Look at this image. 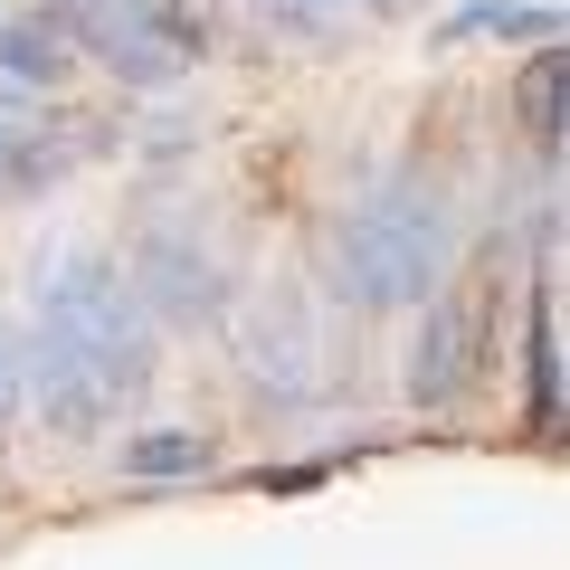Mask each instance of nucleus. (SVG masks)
I'll use <instances>...</instances> for the list:
<instances>
[{
    "label": "nucleus",
    "instance_id": "obj_8",
    "mask_svg": "<svg viewBox=\"0 0 570 570\" xmlns=\"http://www.w3.org/2000/svg\"><path fill=\"white\" fill-rule=\"evenodd\" d=\"M209 466H219V448L200 428H142V438H124V475L134 485H181V475H209Z\"/></svg>",
    "mask_w": 570,
    "mask_h": 570
},
{
    "label": "nucleus",
    "instance_id": "obj_6",
    "mask_svg": "<svg viewBox=\"0 0 570 570\" xmlns=\"http://www.w3.org/2000/svg\"><path fill=\"white\" fill-rule=\"evenodd\" d=\"M466 371H475V324H466V305H438L419 324V343H409V400H456L466 390Z\"/></svg>",
    "mask_w": 570,
    "mask_h": 570
},
{
    "label": "nucleus",
    "instance_id": "obj_7",
    "mask_svg": "<svg viewBox=\"0 0 570 570\" xmlns=\"http://www.w3.org/2000/svg\"><path fill=\"white\" fill-rule=\"evenodd\" d=\"M67 67H77L67 20H48V10H29V20H0V77H10V86H58Z\"/></svg>",
    "mask_w": 570,
    "mask_h": 570
},
{
    "label": "nucleus",
    "instance_id": "obj_5",
    "mask_svg": "<svg viewBox=\"0 0 570 570\" xmlns=\"http://www.w3.org/2000/svg\"><path fill=\"white\" fill-rule=\"evenodd\" d=\"M238 352L257 371V390H276V400H305L314 390V324H305L295 295H257V314L238 324Z\"/></svg>",
    "mask_w": 570,
    "mask_h": 570
},
{
    "label": "nucleus",
    "instance_id": "obj_3",
    "mask_svg": "<svg viewBox=\"0 0 570 570\" xmlns=\"http://www.w3.org/2000/svg\"><path fill=\"white\" fill-rule=\"evenodd\" d=\"M77 48H96L124 86H171L200 58V10H181V0H96L77 20Z\"/></svg>",
    "mask_w": 570,
    "mask_h": 570
},
{
    "label": "nucleus",
    "instance_id": "obj_4",
    "mask_svg": "<svg viewBox=\"0 0 570 570\" xmlns=\"http://www.w3.org/2000/svg\"><path fill=\"white\" fill-rule=\"evenodd\" d=\"M134 295L163 305L171 324H209V314H219V266H209V247H190L181 228H153V238L134 247Z\"/></svg>",
    "mask_w": 570,
    "mask_h": 570
},
{
    "label": "nucleus",
    "instance_id": "obj_1",
    "mask_svg": "<svg viewBox=\"0 0 570 570\" xmlns=\"http://www.w3.org/2000/svg\"><path fill=\"white\" fill-rule=\"evenodd\" d=\"M448 200L428 181H390L371 190L362 209H343V228H333L324 247V276L343 305L362 314H390V305H428L438 295V276H448Z\"/></svg>",
    "mask_w": 570,
    "mask_h": 570
},
{
    "label": "nucleus",
    "instance_id": "obj_9",
    "mask_svg": "<svg viewBox=\"0 0 570 570\" xmlns=\"http://www.w3.org/2000/svg\"><path fill=\"white\" fill-rule=\"evenodd\" d=\"M523 124H532V142H561V58H551V39H542V58L523 67Z\"/></svg>",
    "mask_w": 570,
    "mask_h": 570
},
{
    "label": "nucleus",
    "instance_id": "obj_10",
    "mask_svg": "<svg viewBox=\"0 0 570 570\" xmlns=\"http://www.w3.org/2000/svg\"><path fill=\"white\" fill-rule=\"evenodd\" d=\"M29 400V333L20 324H0V419Z\"/></svg>",
    "mask_w": 570,
    "mask_h": 570
},
{
    "label": "nucleus",
    "instance_id": "obj_2",
    "mask_svg": "<svg viewBox=\"0 0 570 570\" xmlns=\"http://www.w3.org/2000/svg\"><path fill=\"white\" fill-rule=\"evenodd\" d=\"M29 343H48V352H67V362H86L105 390H115V400H134V390L153 381V324H142V295H134V276H124L105 247H77V257L48 266Z\"/></svg>",
    "mask_w": 570,
    "mask_h": 570
}]
</instances>
